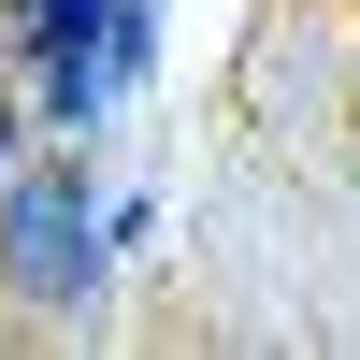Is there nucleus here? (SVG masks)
<instances>
[{
    "mask_svg": "<svg viewBox=\"0 0 360 360\" xmlns=\"http://www.w3.org/2000/svg\"><path fill=\"white\" fill-rule=\"evenodd\" d=\"M0 188H15V101H0Z\"/></svg>",
    "mask_w": 360,
    "mask_h": 360,
    "instance_id": "nucleus-2",
    "label": "nucleus"
},
{
    "mask_svg": "<svg viewBox=\"0 0 360 360\" xmlns=\"http://www.w3.org/2000/svg\"><path fill=\"white\" fill-rule=\"evenodd\" d=\"M101 259H115V217L86 188V159H15V188H0V303L72 317L101 288Z\"/></svg>",
    "mask_w": 360,
    "mask_h": 360,
    "instance_id": "nucleus-1",
    "label": "nucleus"
},
{
    "mask_svg": "<svg viewBox=\"0 0 360 360\" xmlns=\"http://www.w3.org/2000/svg\"><path fill=\"white\" fill-rule=\"evenodd\" d=\"M0 15H29V0H0Z\"/></svg>",
    "mask_w": 360,
    "mask_h": 360,
    "instance_id": "nucleus-3",
    "label": "nucleus"
}]
</instances>
